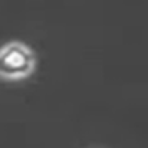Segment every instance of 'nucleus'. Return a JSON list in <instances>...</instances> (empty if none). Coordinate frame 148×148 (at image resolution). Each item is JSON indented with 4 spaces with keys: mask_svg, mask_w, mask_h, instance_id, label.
Listing matches in <instances>:
<instances>
[{
    "mask_svg": "<svg viewBox=\"0 0 148 148\" xmlns=\"http://www.w3.org/2000/svg\"><path fill=\"white\" fill-rule=\"evenodd\" d=\"M33 49L19 40H12L0 46V79L19 82L30 76L36 68Z\"/></svg>",
    "mask_w": 148,
    "mask_h": 148,
    "instance_id": "obj_1",
    "label": "nucleus"
}]
</instances>
